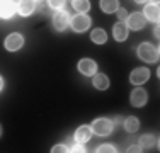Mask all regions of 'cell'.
<instances>
[{
	"label": "cell",
	"instance_id": "1",
	"mask_svg": "<svg viewBox=\"0 0 160 153\" xmlns=\"http://www.w3.org/2000/svg\"><path fill=\"white\" fill-rule=\"evenodd\" d=\"M90 129H92V133H96L97 136H109L114 129V122L111 119H108V117H99V119H96L92 122Z\"/></svg>",
	"mask_w": 160,
	"mask_h": 153
},
{
	"label": "cell",
	"instance_id": "2",
	"mask_svg": "<svg viewBox=\"0 0 160 153\" xmlns=\"http://www.w3.org/2000/svg\"><path fill=\"white\" fill-rule=\"evenodd\" d=\"M138 56L147 63H155L158 60V49L150 43H142L138 46Z\"/></svg>",
	"mask_w": 160,
	"mask_h": 153
},
{
	"label": "cell",
	"instance_id": "3",
	"mask_svg": "<svg viewBox=\"0 0 160 153\" xmlns=\"http://www.w3.org/2000/svg\"><path fill=\"white\" fill-rule=\"evenodd\" d=\"M70 26L75 32H85L90 27V19L85 14H75L73 17H70Z\"/></svg>",
	"mask_w": 160,
	"mask_h": 153
},
{
	"label": "cell",
	"instance_id": "4",
	"mask_svg": "<svg viewBox=\"0 0 160 153\" xmlns=\"http://www.w3.org/2000/svg\"><path fill=\"white\" fill-rule=\"evenodd\" d=\"M68 22H70V17H68V12H65L63 9L56 10L53 14V27H55V31H58V32L65 31L68 27Z\"/></svg>",
	"mask_w": 160,
	"mask_h": 153
},
{
	"label": "cell",
	"instance_id": "5",
	"mask_svg": "<svg viewBox=\"0 0 160 153\" xmlns=\"http://www.w3.org/2000/svg\"><path fill=\"white\" fill-rule=\"evenodd\" d=\"M148 78H150V70L145 68V67H136L135 70L131 72V75H129V82H131L133 85H142V83H145Z\"/></svg>",
	"mask_w": 160,
	"mask_h": 153
},
{
	"label": "cell",
	"instance_id": "6",
	"mask_svg": "<svg viewBox=\"0 0 160 153\" xmlns=\"http://www.w3.org/2000/svg\"><path fill=\"white\" fill-rule=\"evenodd\" d=\"M3 44H5L7 51H17V49H21L22 46H24V37L19 32H12L5 37V43Z\"/></svg>",
	"mask_w": 160,
	"mask_h": 153
},
{
	"label": "cell",
	"instance_id": "7",
	"mask_svg": "<svg viewBox=\"0 0 160 153\" xmlns=\"http://www.w3.org/2000/svg\"><path fill=\"white\" fill-rule=\"evenodd\" d=\"M145 22L147 19L143 17L142 12H133V14H128V19H126V26L128 29H133V31H140L145 27Z\"/></svg>",
	"mask_w": 160,
	"mask_h": 153
},
{
	"label": "cell",
	"instance_id": "8",
	"mask_svg": "<svg viewBox=\"0 0 160 153\" xmlns=\"http://www.w3.org/2000/svg\"><path fill=\"white\" fill-rule=\"evenodd\" d=\"M17 12V3L14 0H0V17L2 19H12Z\"/></svg>",
	"mask_w": 160,
	"mask_h": 153
},
{
	"label": "cell",
	"instance_id": "9",
	"mask_svg": "<svg viewBox=\"0 0 160 153\" xmlns=\"http://www.w3.org/2000/svg\"><path fill=\"white\" fill-rule=\"evenodd\" d=\"M78 72L82 75H87V76H92L97 73V63L90 58H82L78 61Z\"/></svg>",
	"mask_w": 160,
	"mask_h": 153
},
{
	"label": "cell",
	"instance_id": "10",
	"mask_svg": "<svg viewBox=\"0 0 160 153\" xmlns=\"http://www.w3.org/2000/svg\"><path fill=\"white\" fill-rule=\"evenodd\" d=\"M148 101V95H147V90L143 89H135L129 95V102H131L133 107H143Z\"/></svg>",
	"mask_w": 160,
	"mask_h": 153
},
{
	"label": "cell",
	"instance_id": "11",
	"mask_svg": "<svg viewBox=\"0 0 160 153\" xmlns=\"http://www.w3.org/2000/svg\"><path fill=\"white\" fill-rule=\"evenodd\" d=\"M142 14H143V17L147 19V21L158 22V19H160V9H158V3H147Z\"/></svg>",
	"mask_w": 160,
	"mask_h": 153
},
{
	"label": "cell",
	"instance_id": "12",
	"mask_svg": "<svg viewBox=\"0 0 160 153\" xmlns=\"http://www.w3.org/2000/svg\"><path fill=\"white\" fill-rule=\"evenodd\" d=\"M36 10V0H19L17 2V12L22 17H28Z\"/></svg>",
	"mask_w": 160,
	"mask_h": 153
},
{
	"label": "cell",
	"instance_id": "13",
	"mask_svg": "<svg viewBox=\"0 0 160 153\" xmlns=\"http://www.w3.org/2000/svg\"><path fill=\"white\" fill-rule=\"evenodd\" d=\"M112 36L118 43H123L124 39L128 37V26L126 22H116L112 27Z\"/></svg>",
	"mask_w": 160,
	"mask_h": 153
},
{
	"label": "cell",
	"instance_id": "14",
	"mask_svg": "<svg viewBox=\"0 0 160 153\" xmlns=\"http://www.w3.org/2000/svg\"><path fill=\"white\" fill-rule=\"evenodd\" d=\"M90 138H92V129H90V126H80L77 131H75V141H77V143H87Z\"/></svg>",
	"mask_w": 160,
	"mask_h": 153
},
{
	"label": "cell",
	"instance_id": "15",
	"mask_svg": "<svg viewBox=\"0 0 160 153\" xmlns=\"http://www.w3.org/2000/svg\"><path fill=\"white\" fill-rule=\"evenodd\" d=\"M92 76H94L92 83H94V87H96L97 90H108L109 89V78H108V75L96 73V75H92Z\"/></svg>",
	"mask_w": 160,
	"mask_h": 153
},
{
	"label": "cell",
	"instance_id": "16",
	"mask_svg": "<svg viewBox=\"0 0 160 153\" xmlns=\"http://www.w3.org/2000/svg\"><path fill=\"white\" fill-rule=\"evenodd\" d=\"M138 145L143 148V150H152V148L157 146V138H155L153 135H143L142 138H140Z\"/></svg>",
	"mask_w": 160,
	"mask_h": 153
},
{
	"label": "cell",
	"instance_id": "17",
	"mask_svg": "<svg viewBox=\"0 0 160 153\" xmlns=\"http://www.w3.org/2000/svg\"><path fill=\"white\" fill-rule=\"evenodd\" d=\"M123 122H124V129H126L128 133H136V131H138V128H140V119H138V117H135V116L126 117Z\"/></svg>",
	"mask_w": 160,
	"mask_h": 153
},
{
	"label": "cell",
	"instance_id": "18",
	"mask_svg": "<svg viewBox=\"0 0 160 153\" xmlns=\"http://www.w3.org/2000/svg\"><path fill=\"white\" fill-rule=\"evenodd\" d=\"M90 39L94 41L96 44H104L108 41V32L104 29H94L90 32Z\"/></svg>",
	"mask_w": 160,
	"mask_h": 153
},
{
	"label": "cell",
	"instance_id": "19",
	"mask_svg": "<svg viewBox=\"0 0 160 153\" xmlns=\"http://www.w3.org/2000/svg\"><path fill=\"white\" fill-rule=\"evenodd\" d=\"M72 7L78 14H87L90 10V2L89 0H72Z\"/></svg>",
	"mask_w": 160,
	"mask_h": 153
},
{
	"label": "cell",
	"instance_id": "20",
	"mask_svg": "<svg viewBox=\"0 0 160 153\" xmlns=\"http://www.w3.org/2000/svg\"><path fill=\"white\" fill-rule=\"evenodd\" d=\"M118 7H119L118 0H101V9H102V12H106V14L116 12Z\"/></svg>",
	"mask_w": 160,
	"mask_h": 153
},
{
	"label": "cell",
	"instance_id": "21",
	"mask_svg": "<svg viewBox=\"0 0 160 153\" xmlns=\"http://www.w3.org/2000/svg\"><path fill=\"white\" fill-rule=\"evenodd\" d=\"M96 151L97 153H114V151H118V150L112 146V145H99V146L96 148Z\"/></svg>",
	"mask_w": 160,
	"mask_h": 153
},
{
	"label": "cell",
	"instance_id": "22",
	"mask_svg": "<svg viewBox=\"0 0 160 153\" xmlns=\"http://www.w3.org/2000/svg\"><path fill=\"white\" fill-rule=\"evenodd\" d=\"M65 3H67V0H48V5L51 7V9H55V10L63 9Z\"/></svg>",
	"mask_w": 160,
	"mask_h": 153
},
{
	"label": "cell",
	"instance_id": "23",
	"mask_svg": "<svg viewBox=\"0 0 160 153\" xmlns=\"http://www.w3.org/2000/svg\"><path fill=\"white\" fill-rule=\"evenodd\" d=\"M116 15H118V19H119V22H126V19H128V12H126V9H124V7H118Z\"/></svg>",
	"mask_w": 160,
	"mask_h": 153
},
{
	"label": "cell",
	"instance_id": "24",
	"mask_svg": "<svg viewBox=\"0 0 160 153\" xmlns=\"http://www.w3.org/2000/svg\"><path fill=\"white\" fill-rule=\"evenodd\" d=\"M70 148L67 146V145H55V146L51 148V151L53 153H65V151H68Z\"/></svg>",
	"mask_w": 160,
	"mask_h": 153
},
{
	"label": "cell",
	"instance_id": "25",
	"mask_svg": "<svg viewBox=\"0 0 160 153\" xmlns=\"http://www.w3.org/2000/svg\"><path fill=\"white\" fill-rule=\"evenodd\" d=\"M68 151H73V153H83V151H87V150L83 148V143H77V145H73V146H72Z\"/></svg>",
	"mask_w": 160,
	"mask_h": 153
},
{
	"label": "cell",
	"instance_id": "26",
	"mask_svg": "<svg viewBox=\"0 0 160 153\" xmlns=\"http://www.w3.org/2000/svg\"><path fill=\"white\" fill-rule=\"evenodd\" d=\"M128 151L129 153H135V151L140 153V151H143V150H142V146H140V145H131V146L128 148Z\"/></svg>",
	"mask_w": 160,
	"mask_h": 153
},
{
	"label": "cell",
	"instance_id": "27",
	"mask_svg": "<svg viewBox=\"0 0 160 153\" xmlns=\"http://www.w3.org/2000/svg\"><path fill=\"white\" fill-rule=\"evenodd\" d=\"M112 122H114V124H121V122H123V116H116Z\"/></svg>",
	"mask_w": 160,
	"mask_h": 153
},
{
	"label": "cell",
	"instance_id": "28",
	"mask_svg": "<svg viewBox=\"0 0 160 153\" xmlns=\"http://www.w3.org/2000/svg\"><path fill=\"white\" fill-rule=\"evenodd\" d=\"M153 36L158 39V27H155V29H153Z\"/></svg>",
	"mask_w": 160,
	"mask_h": 153
},
{
	"label": "cell",
	"instance_id": "29",
	"mask_svg": "<svg viewBox=\"0 0 160 153\" xmlns=\"http://www.w3.org/2000/svg\"><path fill=\"white\" fill-rule=\"evenodd\" d=\"M2 89H3V78L0 76V90H2Z\"/></svg>",
	"mask_w": 160,
	"mask_h": 153
},
{
	"label": "cell",
	"instance_id": "30",
	"mask_svg": "<svg viewBox=\"0 0 160 153\" xmlns=\"http://www.w3.org/2000/svg\"><path fill=\"white\" fill-rule=\"evenodd\" d=\"M136 3H147V0H135Z\"/></svg>",
	"mask_w": 160,
	"mask_h": 153
},
{
	"label": "cell",
	"instance_id": "31",
	"mask_svg": "<svg viewBox=\"0 0 160 153\" xmlns=\"http://www.w3.org/2000/svg\"><path fill=\"white\" fill-rule=\"evenodd\" d=\"M152 3H158V0H152Z\"/></svg>",
	"mask_w": 160,
	"mask_h": 153
},
{
	"label": "cell",
	"instance_id": "32",
	"mask_svg": "<svg viewBox=\"0 0 160 153\" xmlns=\"http://www.w3.org/2000/svg\"><path fill=\"white\" fill-rule=\"evenodd\" d=\"M0 136H2V126H0Z\"/></svg>",
	"mask_w": 160,
	"mask_h": 153
},
{
	"label": "cell",
	"instance_id": "33",
	"mask_svg": "<svg viewBox=\"0 0 160 153\" xmlns=\"http://www.w3.org/2000/svg\"><path fill=\"white\" fill-rule=\"evenodd\" d=\"M38 2H43V0H38Z\"/></svg>",
	"mask_w": 160,
	"mask_h": 153
}]
</instances>
